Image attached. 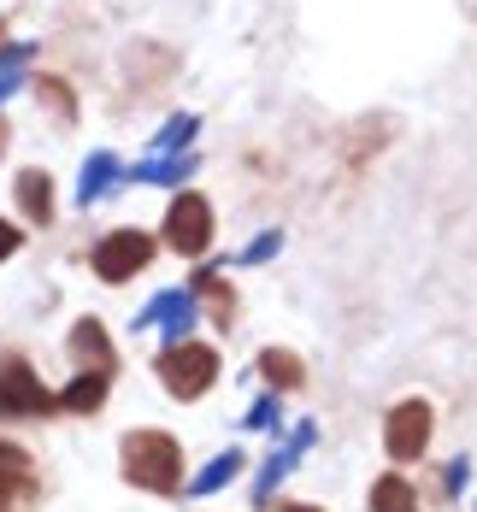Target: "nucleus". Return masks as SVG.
<instances>
[{"mask_svg":"<svg viewBox=\"0 0 477 512\" xmlns=\"http://www.w3.org/2000/svg\"><path fill=\"white\" fill-rule=\"evenodd\" d=\"M371 512H419V495H413L401 477H383V483L371 489Z\"/></svg>","mask_w":477,"mask_h":512,"instance_id":"9d476101","label":"nucleus"},{"mask_svg":"<svg viewBox=\"0 0 477 512\" xmlns=\"http://www.w3.org/2000/svg\"><path fill=\"white\" fill-rule=\"evenodd\" d=\"M260 371L277 383V389H295V383H301V365H295V354H283V348L260 354Z\"/></svg>","mask_w":477,"mask_h":512,"instance_id":"9b49d317","label":"nucleus"},{"mask_svg":"<svg viewBox=\"0 0 477 512\" xmlns=\"http://www.w3.org/2000/svg\"><path fill=\"white\" fill-rule=\"evenodd\" d=\"M71 354L89 359V371H112V348H106V330L95 318H83V324L71 330Z\"/></svg>","mask_w":477,"mask_h":512,"instance_id":"6e6552de","label":"nucleus"},{"mask_svg":"<svg viewBox=\"0 0 477 512\" xmlns=\"http://www.w3.org/2000/svg\"><path fill=\"white\" fill-rule=\"evenodd\" d=\"M106 383H112V371H83V377L59 395V407L65 412H95L106 401Z\"/></svg>","mask_w":477,"mask_h":512,"instance_id":"0eeeda50","label":"nucleus"},{"mask_svg":"<svg viewBox=\"0 0 477 512\" xmlns=\"http://www.w3.org/2000/svg\"><path fill=\"white\" fill-rule=\"evenodd\" d=\"M383 442H389V460H419L424 442H430V407H424V401L395 407V412H389V430H383Z\"/></svg>","mask_w":477,"mask_h":512,"instance_id":"423d86ee","label":"nucleus"},{"mask_svg":"<svg viewBox=\"0 0 477 512\" xmlns=\"http://www.w3.org/2000/svg\"><path fill=\"white\" fill-rule=\"evenodd\" d=\"M6 254H18V230H12V224L0 218V259H6Z\"/></svg>","mask_w":477,"mask_h":512,"instance_id":"2eb2a0df","label":"nucleus"},{"mask_svg":"<svg viewBox=\"0 0 477 512\" xmlns=\"http://www.w3.org/2000/svg\"><path fill=\"white\" fill-rule=\"evenodd\" d=\"M124 477L136 489H154V495H171L183 483V448L165 436V430H130L124 436Z\"/></svg>","mask_w":477,"mask_h":512,"instance_id":"f257e3e1","label":"nucleus"},{"mask_svg":"<svg viewBox=\"0 0 477 512\" xmlns=\"http://www.w3.org/2000/svg\"><path fill=\"white\" fill-rule=\"evenodd\" d=\"M148 259H154V242H148L142 230H118V236H106L101 248H95V271H101L106 283H124V277H136Z\"/></svg>","mask_w":477,"mask_h":512,"instance_id":"20e7f679","label":"nucleus"},{"mask_svg":"<svg viewBox=\"0 0 477 512\" xmlns=\"http://www.w3.org/2000/svg\"><path fill=\"white\" fill-rule=\"evenodd\" d=\"M230 471H236V460H212L207 471H201V477H195V489H218V483H224V477H230Z\"/></svg>","mask_w":477,"mask_h":512,"instance_id":"4468645a","label":"nucleus"},{"mask_svg":"<svg viewBox=\"0 0 477 512\" xmlns=\"http://www.w3.org/2000/svg\"><path fill=\"white\" fill-rule=\"evenodd\" d=\"M165 242L177 254H201L212 242V206L201 195H183V201L171 206V218H165Z\"/></svg>","mask_w":477,"mask_h":512,"instance_id":"39448f33","label":"nucleus"},{"mask_svg":"<svg viewBox=\"0 0 477 512\" xmlns=\"http://www.w3.org/2000/svg\"><path fill=\"white\" fill-rule=\"evenodd\" d=\"M159 377H165L171 395L195 401V395H207L212 377H218V354L201 348V342H177V348H165V359H159Z\"/></svg>","mask_w":477,"mask_h":512,"instance_id":"f03ea898","label":"nucleus"},{"mask_svg":"<svg viewBox=\"0 0 477 512\" xmlns=\"http://www.w3.org/2000/svg\"><path fill=\"white\" fill-rule=\"evenodd\" d=\"M36 412H53V395L36 383V371L24 359H6L0 365V418H36Z\"/></svg>","mask_w":477,"mask_h":512,"instance_id":"7ed1b4c3","label":"nucleus"},{"mask_svg":"<svg viewBox=\"0 0 477 512\" xmlns=\"http://www.w3.org/2000/svg\"><path fill=\"white\" fill-rule=\"evenodd\" d=\"M106 177H112V159H106V154H95V159H89V177H83V201H89V195L101 189Z\"/></svg>","mask_w":477,"mask_h":512,"instance_id":"ddd939ff","label":"nucleus"},{"mask_svg":"<svg viewBox=\"0 0 477 512\" xmlns=\"http://www.w3.org/2000/svg\"><path fill=\"white\" fill-rule=\"evenodd\" d=\"M18 201L30 206V218H48V177L42 171H24L18 177Z\"/></svg>","mask_w":477,"mask_h":512,"instance_id":"f8f14e48","label":"nucleus"},{"mask_svg":"<svg viewBox=\"0 0 477 512\" xmlns=\"http://www.w3.org/2000/svg\"><path fill=\"white\" fill-rule=\"evenodd\" d=\"M30 483V460H24V448H12V442H0V507L18 495Z\"/></svg>","mask_w":477,"mask_h":512,"instance_id":"1a4fd4ad","label":"nucleus"},{"mask_svg":"<svg viewBox=\"0 0 477 512\" xmlns=\"http://www.w3.org/2000/svg\"><path fill=\"white\" fill-rule=\"evenodd\" d=\"M289 512H313V507H289Z\"/></svg>","mask_w":477,"mask_h":512,"instance_id":"dca6fc26","label":"nucleus"}]
</instances>
